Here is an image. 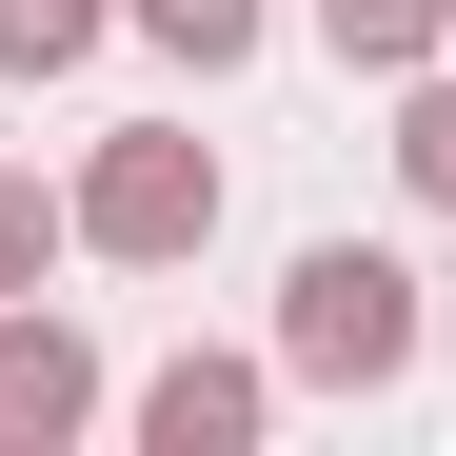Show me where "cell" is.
<instances>
[{
    "label": "cell",
    "instance_id": "obj_2",
    "mask_svg": "<svg viewBox=\"0 0 456 456\" xmlns=\"http://www.w3.org/2000/svg\"><path fill=\"white\" fill-rule=\"evenodd\" d=\"M199 218H218V159H199V139H119V159L80 179V239L100 258H179Z\"/></svg>",
    "mask_w": 456,
    "mask_h": 456
},
{
    "label": "cell",
    "instance_id": "obj_3",
    "mask_svg": "<svg viewBox=\"0 0 456 456\" xmlns=\"http://www.w3.org/2000/svg\"><path fill=\"white\" fill-rule=\"evenodd\" d=\"M80 417H100V357L60 318H0V436H80Z\"/></svg>",
    "mask_w": 456,
    "mask_h": 456
},
{
    "label": "cell",
    "instance_id": "obj_5",
    "mask_svg": "<svg viewBox=\"0 0 456 456\" xmlns=\"http://www.w3.org/2000/svg\"><path fill=\"white\" fill-rule=\"evenodd\" d=\"M436 20H456V0H318V40H338V60H417Z\"/></svg>",
    "mask_w": 456,
    "mask_h": 456
},
{
    "label": "cell",
    "instance_id": "obj_6",
    "mask_svg": "<svg viewBox=\"0 0 456 456\" xmlns=\"http://www.w3.org/2000/svg\"><path fill=\"white\" fill-rule=\"evenodd\" d=\"M100 40V0H0V60H20V80H40V60H80Z\"/></svg>",
    "mask_w": 456,
    "mask_h": 456
},
{
    "label": "cell",
    "instance_id": "obj_7",
    "mask_svg": "<svg viewBox=\"0 0 456 456\" xmlns=\"http://www.w3.org/2000/svg\"><path fill=\"white\" fill-rule=\"evenodd\" d=\"M40 258H60V199H40V179H0V297H40Z\"/></svg>",
    "mask_w": 456,
    "mask_h": 456
},
{
    "label": "cell",
    "instance_id": "obj_9",
    "mask_svg": "<svg viewBox=\"0 0 456 456\" xmlns=\"http://www.w3.org/2000/svg\"><path fill=\"white\" fill-rule=\"evenodd\" d=\"M397 159H417V199H456V80H436V100L397 119Z\"/></svg>",
    "mask_w": 456,
    "mask_h": 456
},
{
    "label": "cell",
    "instance_id": "obj_1",
    "mask_svg": "<svg viewBox=\"0 0 456 456\" xmlns=\"http://www.w3.org/2000/svg\"><path fill=\"white\" fill-rule=\"evenodd\" d=\"M278 357H297V377H397V357H417V278L377 258V239H318L297 297H278Z\"/></svg>",
    "mask_w": 456,
    "mask_h": 456
},
{
    "label": "cell",
    "instance_id": "obj_8",
    "mask_svg": "<svg viewBox=\"0 0 456 456\" xmlns=\"http://www.w3.org/2000/svg\"><path fill=\"white\" fill-rule=\"evenodd\" d=\"M139 20H159L179 60H239V40H258V0H139Z\"/></svg>",
    "mask_w": 456,
    "mask_h": 456
},
{
    "label": "cell",
    "instance_id": "obj_4",
    "mask_svg": "<svg viewBox=\"0 0 456 456\" xmlns=\"http://www.w3.org/2000/svg\"><path fill=\"white\" fill-rule=\"evenodd\" d=\"M139 436H159V456H239V436H258V377H239V357H179L159 397H139Z\"/></svg>",
    "mask_w": 456,
    "mask_h": 456
}]
</instances>
